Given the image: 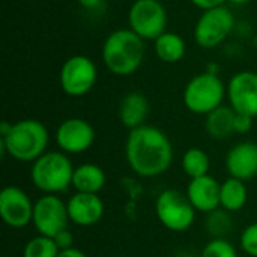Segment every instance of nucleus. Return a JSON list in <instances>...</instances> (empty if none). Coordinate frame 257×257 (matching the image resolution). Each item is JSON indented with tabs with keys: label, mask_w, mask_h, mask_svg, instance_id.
I'll list each match as a JSON object with an SVG mask.
<instances>
[{
	"label": "nucleus",
	"mask_w": 257,
	"mask_h": 257,
	"mask_svg": "<svg viewBox=\"0 0 257 257\" xmlns=\"http://www.w3.org/2000/svg\"><path fill=\"white\" fill-rule=\"evenodd\" d=\"M220 182L211 175L190 179L187 197L197 212L211 214L220 208Z\"/></svg>",
	"instance_id": "obj_16"
},
{
	"label": "nucleus",
	"mask_w": 257,
	"mask_h": 257,
	"mask_svg": "<svg viewBox=\"0 0 257 257\" xmlns=\"http://www.w3.org/2000/svg\"><path fill=\"white\" fill-rule=\"evenodd\" d=\"M107 182L105 172L92 163H84L75 167L72 176V187L77 193L99 194Z\"/></svg>",
	"instance_id": "obj_18"
},
{
	"label": "nucleus",
	"mask_w": 257,
	"mask_h": 257,
	"mask_svg": "<svg viewBox=\"0 0 257 257\" xmlns=\"http://www.w3.org/2000/svg\"><path fill=\"white\" fill-rule=\"evenodd\" d=\"M226 170L232 178L250 181L257 176V143L242 142L235 145L226 155Z\"/></svg>",
	"instance_id": "obj_15"
},
{
	"label": "nucleus",
	"mask_w": 257,
	"mask_h": 257,
	"mask_svg": "<svg viewBox=\"0 0 257 257\" xmlns=\"http://www.w3.org/2000/svg\"><path fill=\"white\" fill-rule=\"evenodd\" d=\"M229 3H233V5H247L253 0H227Z\"/></svg>",
	"instance_id": "obj_33"
},
{
	"label": "nucleus",
	"mask_w": 257,
	"mask_h": 257,
	"mask_svg": "<svg viewBox=\"0 0 257 257\" xmlns=\"http://www.w3.org/2000/svg\"><path fill=\"white\" fill-rule=\"evenodd\" d=\"M248 200L245 182L236 178H227L220 185V208L233 214L241 211Z\"/></svg>",
	"instance_id": "obj_20"
},
{
	"label": "nucleus",
	"mask_w": 257,
	"mask_h": 257,
	"mask_svg": "<svg viewBox=\"0 0 257 257\" xmlns=\"http://www.w3.org/2000/svg\"><path fill=\"white\" fill-rule=\"evenodd\" d=\"M154 42H155L154 45L155 54L164 63H178L185 56L187 44L184 38L175 32H164Z\"/></svg>",
	"instance_id": "obj_21"
},
{
	"label": "nucleus",
	"mask_w": 257,
	"mask_h": 257,
	"mask_svg": "<svg viewBox=\"0 0 257 257\" xmlns=\"http://www.w3.org/2000/svg\"><path fill=\"white\" fill-rule=\"evenodd\" d=\"M68 214L72 224L80 227H90L101 221L104 217V202L98 194L77 193L72 194L68 202Z\"/></svg>",
	"instance_id": "obj_14"
},
{
	"label": "nucleus",
	"mask_w": 257,
	"mask_h": 257,
	"mask_svg": "<svg viewBox=\"0 0 257 257\" xmlns=\"http://www.w3.org/2000/svg\"><path fill=\"white\" fill-rule=\"evenodd\" d=\"M53 239H54V242H56V245L59 247L60 251L74 247V236L68 229H63L62 232H59Z\"/></svg>",
	"instance_id": "obj_28"
},
{
	"label": "nucleus",
	"mask_w": 257,
	"mask_h": 257,
	"mask_svg": "<svg viewBox=\"0 0 257 257\" xmlns=\"http://www.w3.org/2000/svg\"><path fill=\"white\" fill-rule=\"evenodd\" d=\"M11 126H12V123H9L8 120H3L0 123V137H5L11 131Z\"/></svg>",
	"instance_id": "obj_32"
},
{
	"label": "nucleus",
	"mask_w": 257,
	"mask_h": 257,
	"mask_svg": "<svg viewBox=\"0 0 257 257\" xmlns=\"http://www.w3.org/2000/svg\"><path fill=\"white\" fill-rule=\"evenodd\" d=\"M196 8L202 9V11H208L217 6H221L226 0H190Z\"/></svg>",
	"instance_id": "obj_29"
},
{
	"label": "nucleus",
	"mask_w": 257,
	"mask_h": 257,
	"mask_svg": "<svg viewBox=\"0 0 257 257\" xmlns=\"http://www.w3.org/2000/svg\"><path fill=\"white\" fill-rule=\"evenodd\" d=\"M75 167L68 154L62 151H47L30 167L32 184L44 194H62L72 187Z\"/></svg>",
	"instance_id": "obj_4"
},
{
	"label": "nucleus",
	"mask_w": 257,
	"mask_h": 257,
	"mask_svg": "<svg viewBox=\"0 0 257 257\" xmlns=\"http://www.w3.org/2000/svg\"><path fill=\"white\" fill-rule=\"evenodd\" d=\"M227 95V87L223 80L212 72H202L193 77L184 89L185 107L199 116H206L220 105Z\"/></svg>",
	"instance_id": "obj_5"
},
{
	"label": "nucleus",
	"mask_w": 257,
	"mask_h": 257,
	"mask_svg": "<svg viewBox=\"0 0 257 257\" xmlns=\"http://www.w3.org/2000/svg\"><path fill=\"white\" fill-rule=\"evenodd\" d=\"M200 257H238V251L226 238H214L203 247Z\"/></svg>",
	"instance_id": "obj_25"
},
{
	"label": "nucleus",
	"mask_w": 257,
	"mask_h": 257,
	"mask_svg": "<svg viewBox=\"0 0 257 257\" xmlns=\"http://www.w3.org/2000/svg\"><path fill=\"white\" fill-rule=\"evenodd\" d=\"M176 257H200V254L197 256V254H194V253H190V251H182V253H179Z\"/></svg>",
	"instance_id": "obj_34"
},
{
	"label": "nucleus",
	"mask_w": 257,
	"mask_h": 257,
	"mask_svg": "<svg viewBox=\"0 0 257 257\" xmlns=\"http://www.w3.org/2000/svg\"><path fill=\"white\" fill-rule=\"evenodd\" d=\"M77 2L84 9H95L102 3V0H77Z\"/></svg>",
	"instance_id": "obj_31"
},
{
	"label": "nucleus",
	"mask_w": 257,
	"mask_h": 257,
	"mask_svg": "<svg viewBox=\"0 0 257 257\" xmlns=\"http://www.w3.org/2000/svg\"><path fill=\"white\" fill-rule=\"evenodd\" d=\"M145 54V39L130 27L111 32L105 38L101 51L105 68L119 77L133 75L142 66Z\"/></svg>",
	"instance_id": "obj_2"
},
{
	"label": "nucleus",
	"mask_w": 257,
	"mask_h": 257,
	"mask_svg": "<svg viewBox=\"0 0 257 257\" xmlns=\"http://www.w3.org/2000/svg\"><path fill=\"white\" fill-rule=\"evenodd\" d=\"M33 208L35 203L24 190L8 185L0 191V217L11 229L27 227L33 220Z\"/></svg>",
	"instance_id": "obj_11"
},
{
	"label": "nucleus",
	"mask_w": 257,
	"mask_h": 257,
	"mask_svg": "<svg viewBox=\"0 0 257 257\" xmlns=\"http://www.w3.org/2000/svg\"><path fill=\"white\" fill-rule=\"evenodd\" d=\"M57 257H87V256H86L81 250H78V248L72 247V248H68V250H62Z\"/></svg>",
	"instance_id": "obj_30"
},
{
	"label": "nucleus",
	"mask_w": 257,
	"mask_h": 257,
	"mask_svg": "<svg viewBox=\"0 0 257 257\" xmlns=\"http://www.w3.org/2000/svg\"><path fill=\"white\" fill-rule=\"evenodd\" d=\"M98 80V69L95 62L83 54L68 57L59 72V83L62 90L72 98H80L89 93Z\"/></svg>",
	"instance_id": "obj_9"
},
{
	"label": "nucleus",
	"mask_w": 257,
	"mask_h": 257,
	"mask_svg": "<svg viewBox=\"0 0 257 257\" xmlns=\"http://www.w3.org/2000/svg\"><path fill=\"white\" fill-rule=\"evenodd\" d=\"M241 250L251 257H257V223L248 224L239 238Z\"/></svg>",
	"instance_id": "obj_26"
},
{
	"label": "nucleus",
	"mask_w": 257,
	"mask_h": 257,
	"mask_svg": "<svg viewBox=\"0 0 257 257\" xmlns=\"http://www.w3.org/2000/svg\"><path fill=\"white\" fill-rule=\"evenodd\" d=\"M69 214L66 202L57 194H44L35 202L32 224L38 235L54 238L63 229H68Z\"/></svg>",
	"instance_id": "obj_10"
},
{
	"label": "nucleus",
	"mask_w": 257,
	"mask_h": 257,
	"mask_svg": "<svg viewBox=\"0 0 257 257\" xmlns=\"http://www.w3.org/2000/svg\"><path fill=\"white\" fill-rule=\"evenodd\" d=\"M256 130H257V117H256Z\"/></svg>",
	"instance_id": "obj_36"
},
{
	"label": "nucleus",
	"mask_w": 257,
	"mask_h": 257,
	"mask_svg": "<svg viewBox=\"0 0 257 257\" xmlns=\"http://www.w3.org/2000/svg\"><path fill=\"white\" fill-rule=\"evenodd\" d=\"M96 139L93 126L81 117L65 119L56 130L54 140L59 149L68 155H78L92 148Z\"/></svg>",
	"instance_id": "obj_12"
},
{
	"label": "nucleus",
	"mask_w": 257,
	"mask_h": 257,
	"mask_svg": "<svg viewBox=\"0 0 257 257\" xmlns=\"http://www.w3.org/2000/svg\"><path fill=\"white\" fill-rule=\"evenodd\" d=\"M114 257H126V256H114Z\"/></svg>",
	"instance_id": "obj_35"
},
{
	"label": "nucleus",
	"mask_w": 257,
	"mask_h": 257,
	"mask_svg": "<svg viewBox=\"0 0 257 257\" xmlns=\"http://www.w3.org/2000/svg\"><path fill=\"white\" fill-rule=\"evenodd\" d=\"M211 167L208 154L200 148H190L182 155V169L190 179L206 176Z\"/></svg>",
	"instance_id": "obj_22"
},
{
	"label": "nucleus",
	"mask_w": 257,
	"mask_h": 257,
	"mask_svg": "<svg viewBox=\"0 0 257 257\" xmlns=\"http://www.w3.org/2000/svg\"><path fill=\"white\" fill-rule=\"evenodd\" d=\"M167 11L160 0H136L128 11V26L145 41L167 32Z\"/></svg>",
	"instance_id": "obj_7"
},
{
	"label": "nucleus",
	"mask_w": 257,
	"mask_h": 257,
	"mask_svg": "<svg viewBox=\"0 0 257 257\" xmlns=\"http://www.w3.org/2000/svg\"><path fill=\"white\" fill-rule=\"evenodd\" d=\"M50 134L47 126L36 119H23L12 123L11 131L0 137L2 154L17 161L33 163L47 152Z\"/></svg>",
	"instance_id": "obj_3"
},
{
	"label": "nucleus",
	"mask_w": 257,
	"mask_h": 257,
	"mask_svg": "<svg viewBox=\"0 0 257 257\" xmlns=\"http://www.w3.org/2000/svg\"><path fill=\"white\" fill-rule=\"evenodd\" d=\"M232 229H233V221H232L230 212H227L226 209L218 208L212 211L211 214H208L206 230L214 238H224L226 235H229Z\"/></svg>",
	"instance_id": "obj_24"
},
{
	"label": "nucleus",
	"mask_w": 257,
	"mask_h": 257,
	"mask_svg": "<svg viewBox=\"0 0 257 257\" xmlns=\"http://www.w3.org/2000/svg\"><path fill=\"white\" fill-rule=\"evenodd\" d=\"M227 98L230 107L241 114L257 117V72L241 71L235 74L227 84Z\"/></svg>",
	"instance_id": "obj_13"
},
{
	"label": "nucleus",
	"mask_w": 257,
	"mask_h": 257,
	"mask_svg": "<svg viewBox=\"0 0 257 257\" xmlns=\"http://www.w3.org/2000/svg\"><path fill=\"white\" fill-rule=\"evenodd\" d=\"M253 122H254V117H251L248 114L236 113V116H235V133L247 134L253 128Z\"/></svg>",
	"instance_id": "obj_27"
},
{
	"label": "nucleus",
	"mask_w": 257,
	"mask_h": 257,
	"mask_svg": "<svg viewBox=\"0 0 257 257\" xmlns=\"http://www.w3.org/2000/svg\"><path fill=\"white\" fill-rule=\"evenodd\" d=\"M60 253L54 239L44 235H36L23 248V257H57Z\"/></svg>",
	"instance_id": "obj_23"
},
{
	"label": "nucleus",
	"mask_w": 257,
	"mask_h": 257,
	"mask_svg": "<svg viewBox=\"0 0 257 257\" xmlns=\"http://www.w3.org/2000/svg\"><path fill=\"white\" fill-rule=\"evenodd\" d=\"M196 209L187 194L178 190H164L155 202V214L158 221L172 232L188 230L196 220Z\"/></svg>",
	"instance_id": "obj_6"
},
{
	"label": "nucleus",
	"mask_w": 257,
	"mask_h": 257,
	"mask_svg": "<svg viewBox=\"0 0 257 257\" xmlns=\"http://www.w3.org/2000/svg\"><path fill=\"white\" fill-rule=\"evenodd\" d=\"M119 120L120 123L131 130H136L145 125V120L149 113L148 98L137 90L128 92L119 102Z\"/></svg>",
	"instance_id": "obj_17"
},
{
	"label": "nucleus",
	"mask_w": 257,
	"mask_h": 257,
	"mask_svg": "<svg viewBox=\"0 0 257 257\" xmlns=\"http://www.w3.org/2000/svg\"><path fill=\"white\" fill-rule=\"evenodd\" d=\"M235 27V17L226 6L203 11L194 26V39L199 47L212 50L223 44Z\"/></svg>",
	"instance_id": "obj_8"
},
{
	"label": "nucleus",
	"mask_w": 257,
	"mask_h": 257,
	"mask_svg": "<svg viewBox=\"0 0 257 257\" xmlns=\"http://www.w3.org/2000/svg\"><path fill=\"white\" fill-rule=\"evenodd\" d=\"M235 116L236 111L229 105H220L205 119V130L214 140H226L235 133Z\"/></svg>",
	"instance_id": "obj_19"
},
{
	"label": "nucleus",
	"mask_w": 257,
	"mask_h": 257,
	"mask_svg": "<svg viewBox=\"0 0 257 257\" xmlns=\"http://www.w3.org/2000/svg\"><path fill=\"white\" fill-rule=\"evenodd\" d=\"M130 169L142 178L164 175L173 163V146L164 131L152 125L131 130L125 143Z\"/></svg>",
	"instance_id": "obj_1"
}]
</instances>
